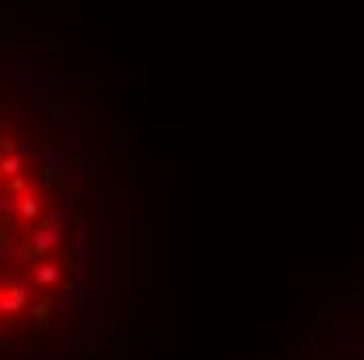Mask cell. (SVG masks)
Here are the masks:
<instances>
[{"label":"cell","instance_id":"1","mask_svg":"<svg viewBox=\"0 0 364 360\" xmlns=\"http://www.w3.org/2000/svg\"><path fill=\"white\" fill-rule=\"evenodd\" d=\"M59 277H63V268H59V264H50V260H46V264H38V268H34V281H38L42 289L59 285Z\"/></svg>","mask_w":364,"mask_h":360}]
</instances>
